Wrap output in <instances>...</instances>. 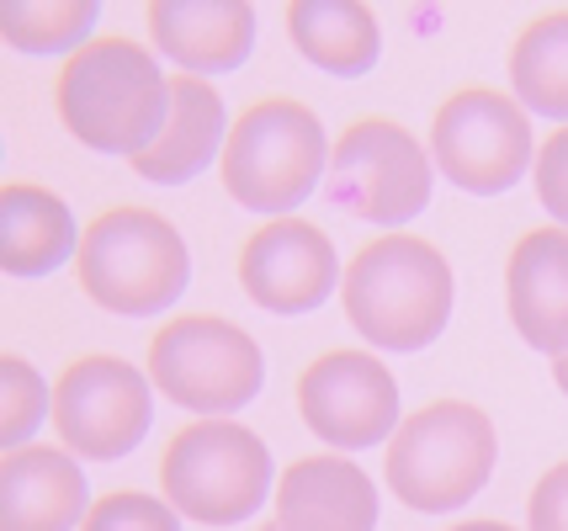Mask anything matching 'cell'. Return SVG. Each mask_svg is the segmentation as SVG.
<instances>
[{"mask_svg": "<svg viewBox=\"0 0 568 531\" xmlns=\"http://www.w3.org/2000/svg\"><path fill=\"white\" fill-rule=\"evenodd\" d=\"M53 106L85 150L139 160L171 118V75L133 38H97L64 59Z\"/></svg>", "mask_w": 568, "mask_h": 531, "instance_id": "cell-1", "label": "cell"}, {"mask_svg": "<svg viewBox=\"0 0 568 531\" xmlns=\"http://www.w3.org/2000/svg\"><path fill=\"white\" fill-rule=\"evenodd\" d=\"M452 266L420 234H383L351 255L341 304L377 351H425L452 319Z\"/></svg>", "mask_w": 568, "mask_h": 531, "instance_id": "cell-2", "label": "cell"}, {"mask_svg": "<svg viewBox=\"0 0 568 531\" xmlns=\"http://www.w3.org/2000/svg\"><path fill=\"white\" fill-rule=\"evenodd\" d=\"M80 293L106 314L154 319L186 293L192 255L171 218L154 207H106L80 234Z\"/></svg>", "mask_w": 568, "mask_h": 531, "instance_id": "cell-3", "label": "cell"}, {"mask_svg": "<svg viewBox=\"0 0 568 531\" xmlns=\"http://www.w3.org/2000/svg\"><path fill=\"white\" fill-rule=\"evenodd\" d=\"M499 457L495 420L468 399H436L398 420L388 441V489L409 510L442 515V510L468 506L489 483Z\"/></svg>", "mask_w": 568, "mask_h": 531, "instance_id": "cell-4", "label": "cell"}, {"mask_svg": "<svg viewBox=\"0 0 568 531\" xmlns=\"http://www.w3.org/2000/svg\"><path fill=\"white\" fill-rule=\"evenodd\" d=\"M223 192L250 213L287 218L329 171V139L320 118L293 96L250 102L223 144Z\"/></svg>", "mask_w": 568, "mask_h": 531, "instance_id": "cell-5", "label": "cell"}, {"mask_svg": "<svg viewBox=\"0 0 568 531\" xmlns=\"http://www.w3.org/2000/svg\"><path fill=\"white\" fill-rule=\"evenodd\" d=\"M160 489L202 527H240L272 500V452L240 420H192L160 457Z\"/></svg>", "mask_w": 568, "mask_h": 531, "instance_id": "cell-6", "label": "cell"}, {"mask_svg": "<svg viewBox=\"0 0 568 531\" xmlns=\"http://www.w3.org/2000/svg\"><path fill=\"white\" fill-rule=\"evenodd\" d=\"M149 382L175 409H197L202 420H229L261 394L266 356L229 319L181 314L149 340Z\"/></svg>", "mask_w": 568, "mask_h": 531, "instance_id": "cell-7", "label": "cell"}, {"mask_svg": "<svg viewBox=\"0 0 568 531\" xmlns=\"http://www.w3.org/2000/svg\"><path fill=\"white\" fill-rule=\"evenodd\" d=\"M430 160L468 197H499L516 186L526 165H537L531 112L495 85L452 91L430 123Z\"/></svg>", "mask_w": 568, "mask_h": 531, "instance_id": "cell-8", "label": "cell"}, {"mask_svg": "<svg viewBox=\"0 0 568 531\" xmlns=\"http://www.w3.org/2000/svg\"><path fill=\"white\" fill-rule=\"evenodd\" d=\"M329 203L383 228L409 224L430 203V154L394 118H362L329 150Z\"/></svg>", "mask_w": 568, "mask_h": 531, "instance_id": "cell-9", "label": "cell"}, {"mask_svg": "<svg viewBox=\"0 0 568 531\" xmlns=\"http://www.w3.org/2000/svg\"><path fill=\"white\" fill-rule=\"evenodd\" d=\"M154 420L149 378L123 356H80L53 382V426L59 441L85 462H118L144 441Z\"/></svg>", "mask_w": 568, "mask_h": 531, "instance_id": "cell-10", "label": "cell"}, {"mask_svg": "<svg viewBox=\"0 0 568 531\" xmlns=\"http://www.w3.org/2000/svg\"><path fill=\"white\" fill-rule=\"evenodd\" d=\"M303 426L341 452H367L398 430V382L372 351H324L297 378Z\"/></svg>", "mask_w": 568, "mask_h": 531, "instance_id": "cell-11", "label": "cell"}, {"mask_svg": "<svg viewBox=\"0 0 568 531\" xmlns=\"http://www.w3.org/2000/svg\"><path fill=\"white\" fill-rule=\"evenodd\" d=\"M240 287L266 314H308L341 287V255L308 218H272L240 251Z\"/></svg>", "mask_w": 568, "mask_h": 531, "instance_id": "cell-12", "label": "cell"}, {"mask_svg": "<svg viewBox=\"0 0 568 531\" xmlns=\"http://www.w3.org/2000/svg\"><path fill=\"white\" fill-rule=\"evenodd\" d=\"M144 17L154 49L181 75H229L255 53V11L245 0H154Z\"/></svg>", "mask_w": 568, "mask_h": 531, "instance_id": "cell-13", "label": "cell"}, {"mask_svg": "<svg viewBox=\"0 0 568 531\" xmlns=\"http://www.w3.org/2000/svg\"><path fill=\"white\" fill-rule=\"evenodd\" d=\"M505 308L531 351H568V228H526L505 266Z\"/></svg>", "mask_w": 568, "mask_h": 531, "instance_id": "cell-14", "label": "cell"}, {"mask_svg": "<svg viewBox=\"0 0 568 531\" xmlns=\"http://www.w3.org/2000/svg\"><path fill=\"white\" fill-rule=\"evenodd\" d=\"M91 506L97 500L74 452L17 447L0 457V531H74Z\"/></svg>", "mask_w": 568, "mask_h": 531, "instance_id": "cell-15", "label": "cell"}, {"mask_svg": "<svg viewBox=\"0 0 568 531\" xmlns=\"http://www.w3.org/2000/svg\"><path fill=\"white\" fill-rule=\"evenodd\" d=\"M276 527L282 531H372L377 483L351 457H297L276 479Z\"/></svg>", "mask_w": 568, "mask_h": 531, "instance_id": "cell-16", "label": "cell"}, {"mask_svg": "<svg viewBox=\"0 0 568 531\" xmlns=\"http://www.w3.org/2000/svg\"><path fill=\"white\" fill-rule=\"evenodd\" d=\"M223 144H229V112L213 80L171 75V118L160 127V139L128 165L154 186H186L213 160H223Z\"/></svg>", "mask_w": 568, "mask_h": 531, "instance_id": "cell-17", "label": "cell"}, {"mask_svg": "<svg viewBox=\"0 0 568 531\" xmlns=\"http://www.w3.org/2000/svg\"><path fill=\"white\" fill-rule=\"evenodd\" d=\"M70 255H80V228L70 203L32 186V181H6L0 186V272L17 282L49 277Z\"/></svg>", "mask_w": 568, "mask_h": 531, "instance_id": "cell-18", "label": "cell"}, {"mask_svg": "<svg viewBox=\"0 0 568 531\" xmlns=\"http://www.w3.org/2000/svg\"><path fill=\"white\" fill-rule=\"evenodd\" d=\"M287 38L314 70L341 80H362L383 59V27L362 0H297L287 6Z\"/></svg>", "mask_w": 568, "mask_h": 531, "instance_id": "cell-19", "label": "cell"}, {"mask_svg": "<svg viewBox=\"0 0 568 531\" xmlns=\"http://www.w3.org/2000/svg\"><path fill=\"white\" fill-rule=\"evenodd\" d=\"M510 91L526 112L568 127V6L520 27L510 43Z\"/></svg>", "mask_w": 568, "mask_h": 531, "instance_id": "cell-20", "label": "cell"}, {"mask_svg": "<svg viewBox=\"0 0 568 531\" xmlns=\"http://www.w3.org/2000/svg\"><path fill=\"white\" fill-rule=\"evenodd\" d=\"M97 0H6L0 6V38L22 53H80L97 27Z\"/></svg>", "mask_w": 568, "mask_h": 531, "instance_id": "cell-21", "label": "cell"}, {"mask_svg": "<svg viewBox=\"0 0 568 531\" xmlns=\"http://www.w3.org/2000/svg\"><path fill=\"white\" fill-rule=\"evenodd\" d=\"M43 415H53V388L38 378V367L22 356H0V447L17 452L27 447V436L43 426Z\"/></svg>", "mask_w": 568, "mask_h": 531, "instance_id": "cell-22", "label": "cell"}, {"mask_svg": "<svg viewBox=\"0 0 568 531\" xmlns=\"http://www.w3.org/2000/svg\"><path fill=\"white\" fill-rule=\"evenodd\" d=\"M80 531H181V510L171 500L139 494V489H118V494H101L91 506Z\"/></svg>", "mask_w": 568, "mask_h": 531, "instance_id": "cell-23", "label": "cell"}, {"mask_svg": "<svg viewBox=\"0 0 568 531\" xmlns=\"http://www.w3.org/2000/svg\"><path fill=\"white\" fill-rule=\"evenodd\" d=\"M537 203L552 213V224L568 228V127L537 150Z\"/></svg>", "mask_w": 568, "mask_h": 531, "instance_id": "cell-24", "label": "cell"}, {"mask_svg": "<svg viewBox=\"0 0 568 531\" xmlns=\"http://www.w3.org/2000/svg\"><path fill=\"white\" fill-rule=\"evenodd\" d=\"M526 527L531 531H568V462H552L531 500H526Z\"/></svg>", "mask_w": 568, "mask_h": 531, "instance_id": "cell-25", "label": "cell"}, {"mask_svg": "<svg viewBox=\"0 0 568 531\" xmlns=\"http://www.w3.org/2000/svg\"><path fill=\"white\" fill-rule=\"evenodd\" d=\"M552 382H558V394L568 399V351H564V356H552Z\"/></svg>", "mask_w": 568, "mask_h": 531, "instance_id": "cell-26", "label": "cell"}, {"mask_svg": "<svg viewBox=\"0 0 568 531\" xmlns=\"http://www.w3.org/2000/svg\"><path fill=\"white\" fill-rule=\"evenodd\" d=\"M452 531H516V527H505V521H463V527H452Z\"/></svg>", "mask_w": 568, "mask_h": 531, "instance_id": "cell-27", "label": "cell"}, {"mask_svg": "<svg viewBox=\"0 0 568 531\" xmlns=\"http://www.w3.org/2000/svg\"><path fill=\"white\" fill-rule=\"evenodd\" d=\"M255 531H282V527H276V521H261V527H255Z\"/></svg>", "mask_w": 568, "mask_h": 531, "instance_id": "cell-28", "label": "cell"}]
</instances>
